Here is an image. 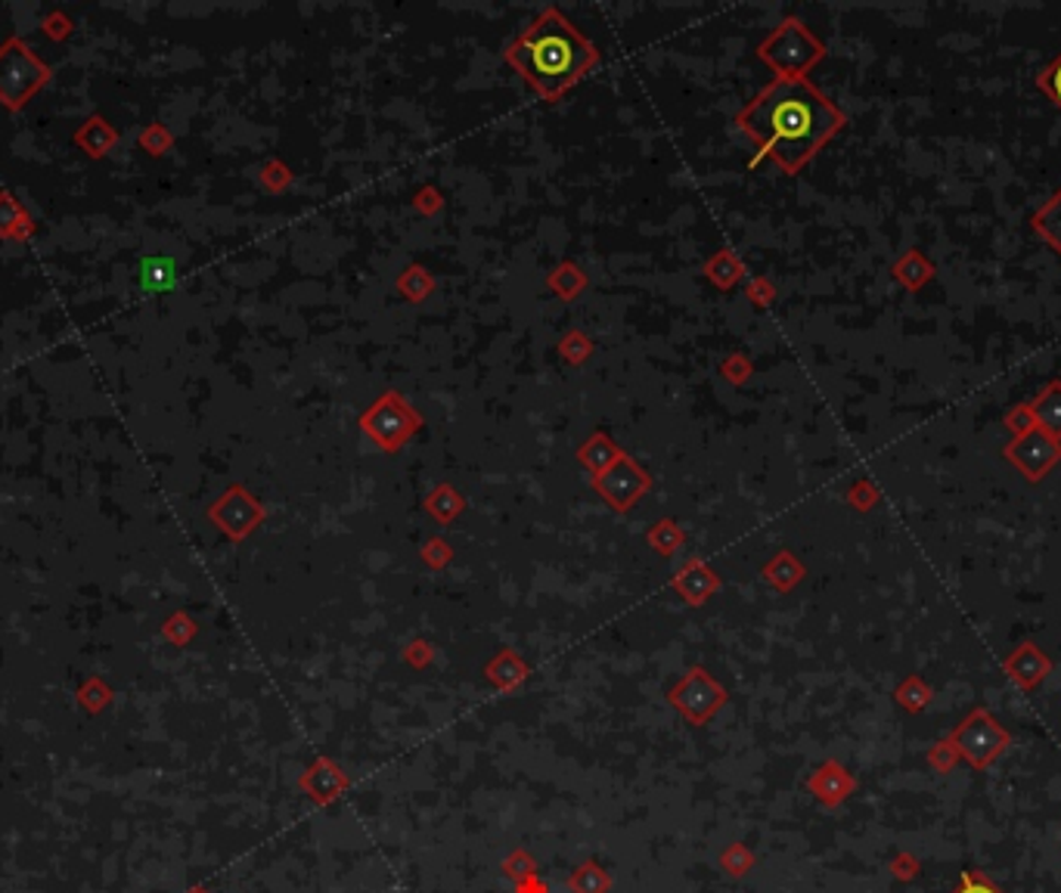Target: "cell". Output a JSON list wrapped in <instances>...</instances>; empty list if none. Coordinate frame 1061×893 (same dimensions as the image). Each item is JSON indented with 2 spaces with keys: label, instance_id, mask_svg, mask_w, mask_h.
I'll list each match as a JSON object with an SVG mask.
<instances>
[{
  "label": "cell",
  "instance_id": "cell-28",
  "mask_svg": "<svg viewBox=\"0 0 1061 893\" xmlns=\"http://www.w3.org/2000/svg\"><path fill=\"white\" fill-rule=\"evenodd\" d=\"M549 286L562 295V298H571L578 289H584V274H578L571 264H566V267H559L556 274L549 276Z\"/></svg>",
  "mask_w": 1061,
  "mask_h": 893
},
{
  "label": "cell",
  "instance_id": "cell-32",
  "mask_svg": "<svg viewBox=\"0 0 1061 893\" xmlns=\"http://www.w3.org/2000/svg\"><path fill=\"white\" fill-rule=\"evenodd\" d=\"M956 747L950 745V739L947 742H937V745L932 747V754H928V760H932V766L937 769V772H950L952 769V764H956Z\"/></svg>",
  "mask_w": 1061,
  "mask_h": 893
},
{
  "label": "cell",
  "instance_id": "cell-37",
  "mask_svg": "<svg viewBox=\"0 0 1061 893\" xmlns=\"http://www.w3.org/2000/svg\"><path fill=\"white\" fill-rule=\"evenodd\" d=\"M181 620H186V618H183V615H178V618H174V623H168V627H166V633H168V637L178 639V642H186V639H190V633H193V627H190V623H181Z\"/></svg>",
  "mask_w": 1061,
  "mask_h": 893
},
{
  "label": "cell",
  "instance_id": "cell-30",
  "mask_svg": "<svg viewBox=\"0 0 1061 893\" xmlns=\"http://www.w3.org/2000/svg\"><path fill=\"white\" fill-rule=\"evenodd\" d=\"M952 893H1003V891H1000L990 878H984L981 872H974V869H971V872H966V875L959 878V888H956Z\"/></svg>",
  "mask_w": 1061,
  "mask_h": 893
},
{
  "label": "cell",
  "instance_id": "cell-17",
  "mask_svg": "<svg viewBox=\"0 0 1061 893\" xmlns=\"http://www.w3.org/2000/svg\"><path fill=\"white\" fill-rule=\"evenodd\" d=\"M568 893H608L612 891V875L596 859H584L571 875H568Z\"/></svg>",
  "mask_w": 1061,
  "mask_h": 893
},
{
  "label": "cell",
  "instance_id": "cell-8",
  "mask_svg": "<svg viewBox=\"0 0 1061 893\" xmlns=\"http://www.w3.org/2000/svg\"><path fill=\"white\" fill-rule=\"evenodd\" d=\"M649 484H652V478L642 472L630 456H621L618 462H612L603 474H593L596 493L618 512L634 510L640 503L642 493L649 491Z\"/></svg>",
  "mask_w": 1061,
  "mask_h": 893
},
{
  "label": "cell",
  "instance_id": "cell-29",
  "mask_svg": "<svg viewBox=\"0 0 1061 893\" xmlns=\"http://www.w3.org/2000/svg\"><path fill=\"white\" fill-rule=\"evenodd\" d=\"M1006 428L1018 438V435H1027L1030 428H1037V420H1034V413H1030V403H1018V407H1012L1006 413Z\"/></svg>",
  "mask_w": 1061,
  "mask_h": 893
},
{
  "label": "cell",
  "instance_id": "cell-6",
  "mask_svg": "<svg viewBox=\"0 0 1061 893\" xmlns=\"http://www.w3.org/2000/svg\"><path fill=\"white\" fill-rule=\"evenodd\" d=\"M361 425L379 447H385L388 454H395V450H401L403 440H410V435L420 428V416L401 401V394L388 391L366 410Z\"/></svg>",
  "mask_w": 1061,
  "mask_h": 893
},
{
  "label": "cell",
  "instance_id": "cell-18",
  "mask_svg": "<svg viewBox=\"0 0 1061 893\" xmlns=\"http://www.w3.org/2000/svg\"><path fill=\"white\" fill-rule=\"evenodd\" d=\"M621 447H615V440L612 438H605L603 432H596L593 438L586 440L584 447H581V454H578V459L584 462L586 469L593 474H603L612 462H618L621 459Z\"/></svg>",
  "mask_w": 1061,
  "mask_h": 893
},
{
  "label": "cell",
  "instance_id": "cell-23",
  "mask_svg": "<svg viewBox=\"0 0 1061 893\" xmlns=\"http://www.w3.org/2000/svg\"><path fill=\"white\" fill-rule=\"evenodd\" d=\"M425 506H429V512L438 518L441 525H450V518L463 510V500H459V493H454L450 488H438L435 496H429V503H425Z\"/></svg>",
  "mask_w": 1061,
  "mask_h": 893
},
{
  "label": "cell",
  "instance_id": "cell-31",
  "mask_svg": "<svg viewBox=\"0 0 1061 893\" xmlns=\"http://www.w3.org/2000/svg\"><path fill=\"white\" fill-rule=\"evenodd\" d=\"M106 701H110V689H106L103 683H88V686L81 689V705H84L91 713L103 711V708H106Z\"/></svg>",
  "mask_w": 1061,
  "mask_h": 893
},
{
  "label": "cell",
  "instance_id": "cell-16",
  "mask_svg": "<svg viewBox=\"0 0 1061 893\" xmlns=\"http://www.w3.org/2000/svg\"><path fill=\"white\" fill-rule=\"evenodd\" d=\"M1030 224H1034V233L1043 239L1056 255H1061V186L1052 193V199L1030 218Z\"/></svg>",
  "mask_w": 1061,
  "mask_h": 893
},
{
  "label": "cell",
  "instance_id": "cell-4",
  "mask_svg": "<svg viewBox=\"0 0 1061 893\" xmlns=\"http://www.w3.org/2000/svg\"><path fill=\"white\" fill-rule=\"evenodd\" d=\"M956 754H962L974 769H988L1008 745V732L996 723L990 711H971L950 735Z\"/></svg>",
  "mask_w": 1061,
  "mask_h": 893
},
{
  "label": "cell",
  "instance_id": "cell-36",
  "mask_svg": "<svg viewBox=\"0 0 1061 893\" xmlns=\"http://www.w3.org/2000/svg\"><path fill=\"white\" fill-rule=\"evenodd\" d=\"M513 888L515 893H549V884L540 878V872H537V875L522 878V881H515Z\"/></svg>",
  "mask_w": 1061,
  "mask_h": 893
},
{
  "label": "cell",
  "instance_id": "cell-19",
  "mask_svg": "<svg viewBox=\"0 0 1061 893\" xmlns=\"http://www.w3.org/2000/svg\"><path fill=\"white\" fill-rule=\"evenodd\" d=\"M764 577H767L769 584L776 586L779 593H788L791 586L805 577V565H801L791 552H779V556L764 568Z\"/></svg>",
  "mask_w": 1061,
  "mask_h": 893
},
{
  "label": "cell",
  "instance_id": "cell-21",
  "mask_svg": "<svg viewBox=\"0 0 1061 893\" xmlns=\"http://www.w3.org/2000/svg\"><path fill=\"white\" fill-rule=\"evenodd\" d=\"M894 698L906 708V711H922V708H928V701H932V689H928V683L922 679V676H906L900 686H897V692H894Z\"/></svg>",
  "mask_w": 1061,
  "mask_h": 893
},
{
  "label": "cell",
  "instance_id": "cell-15",
  "mask_svg": "<svg viewBox=\"0 0 1061 893\" xmlns=\"http://www.w3.org/2000/svg\"><path fill=\"white\" fill-rule=\"evenodd\" d=\"M894 276L910 289V293H919L925 283H932L934 279V264L928 261V257L922 255V252H915V249H910V252H903V255L897 257L894 261Z\"/></svg>",
  "mask_w": 1061,
  "mask_h": 893
},
{
  "label": "cell",
  "instance_id": "cell-22",
  "mask_svg": "<svg viewBox=\"0 0 1061 893\" xmlns=\"http://www.w3.org/2000/svg\"><path fill=\"white\" fill-rule=\"evenodd\" d=\"M500 872H503V878H506V881H513V884H515V881H522V878L537 875V859L530 857L525 847H515L513 854L503 859Z\"/></svg>",
  "mask_w": 1061,
  "mask_h": 893
},
{
  "label": "cell",
  "instance_id": "cell-2",
  "mask_svg": "<svg viewBox=\"0 0 1061 893\" xmlns=\"http://www.w3.org/2000/svg\"><path fill=\"white\" fill-rule=\"evenodd\" d=\"M503 56L547 103L559 100L600 62V50L556 7L528 22Z\"/></svg>",
  "mask_w": 1061,
  "mask_h": 893
},
{
  "label": "cell",
  "instance_id": "cell-12",
  "mask_svg": "<svg viewBox=\"0 0 1061 893\" xmlns=\"http://www.w3.org/2000/svg\"><path fill=\"white\" fill-rule=\"evenodd\" d=\"M1049 671H1052V661L1040 652V645H1037V642H1025V645H1018V649L1006 657V674L1012 676L1018 686H1025V689L1040 686L1046 676H1049Z\"/></svg>",
  "mask_w": 1061,
  "mask_h": 893
},
{
  "label": "cell",
  "instance_id": "cell-10",
  "mask_svg": "<svg viewBox=\"0 0 1061 893\" xmlns=\"http://www.w3.org/2000/svg\"><path fill=\"white\" fill-rule=\"evenodd\" d=\"M807 791L823 806H842L857 791V779L838 760H825L807 776Z\"/></svg>",
  "mask_w": 1061,
  "mask_h": 893
},
{
  "label": "cell",
  "instance_id": "cell-33",
  "mask_svg": "<svg viewBox=\"0 0 1061 893\" xmlns=\"http://www.w3.org/2000/svg\"><path fill=\"white\" fill-rule=\"evenodd\" d=\"M847 500H851V506H857V510H872V506L879 503V491H876L869 481H860V484H854V488H851Z\"/></svg>",
  "mask_w": 1061,
  "mask_h": 893
},
{
  "label": "cell",
  "instance_id": "cell-34",
  "mask_svg": "<svg viewBox=\"0 0 1061 893\" xmlns=\"http://www.w3.org/2000/svg\"><path fill=\"white\" fill-rule=\"evenodd\" d=\"M447 559H450V549H447L444 540H432V543H425V549H422V562L425 565L441 568L447 565Z\"/></svg>",
  "mask_w": 1061,
  "mask_h": 893
},
{
  "label": "cell",
  "instance_id": "cell-24",
  "mask_svg": "<svg viewBox=\"0 0 1061 893\" xmlns=\"http://www.w3.org/2000/svg\"><path fill=\"white\" fill-rule=\"evenodd\" d=\"M649 543L659 549L661 556H671V552H677V547L683 543V530H680L671 518H664L659 528L649 530Z\"/></svg>",
  "mask_w": 1061,
  "mask_h": 893
},
{
  "label": "cell",
  "instance_id": "cell-25",
  "mask_svg": "<svg viewBox=\"0 0 1061 893\" xmlns=\"http://www.w3.org/2000/svg\"><path fill=\"white\" fill-rule=\"evenodd\" d=\"M708 276H711L714 283L720 286V289H727V286H732L735 279H739V264H735V257L730 255V252H720V255H714L711 261H708Z\"/></svg>",
  "mask_w": 1061,
  "mask_h": 893
},
{
  "label": "cell",
  "instance_id": "cell-3",
  "mask_svg": "<svg viewBox=\"0 0 1061 893\" xmlns=\"http://www.w3.org/2000/svg\"><path fill=\"white\" fill-rule=\"evenodd\" d=\"M757 54L773 72H779V78H805V72L823 59L825 47L807 32L805 22L786 19L779 28L769 32Z\"/></svg>",
  "mask_w": 1061,
  "mask_h": 893
},
{
  "label": "cell",
  "instance_id": "cell-35",
  "mask_svg": "<svg viewBox=\"0 0 1061 893\" xmlns=\"http://www.w3.org/2000/svg\"><path fill=\"white\" fill-rule=\"evenodd\" d=\"M432 657H435L432 645H425V642H420V639H417L413 645H407V649H403V661H407V664H413V667H425Z\"/></svg>",
  "mask_w": 1061,
  "mask_h": 893
},
{
  "label": "cell",
  "instance_id": "cell-5",
  "mask_svg": "<svg viewBox=\"0 0 1061 893\" xmlns=\"http://www.w3.org/2000/svg\"><path fill=\"white\" fill-rule=\"evenodd\" d=\"M727 689L714 679L705 667H689V674L680 679L677 686L668 692L671 708L689 723V726H705L714 713L727 705Z\"/></svg>",
  "mask_w": 1061,
  "mask_h": 893
},
{
  "label": "cell",
  "instance_id": "cell-13",
  "mask_svg": "<svg viewBox=\"0 0 1061 893\" xmlns=\"http://www.w3.org/2000/svg\"><path fill=\"white\" fill-rule=\"evenodd\" d=\"M1030 413L1037 420V428L1061 440V379H1052L1043 391L1030 401Z\"/></svg>",
  "mask_w": 1061,
  "mask_h": 893
},
{
  "label": "cell",
  "instance_id": "cell-14",
  "mask_svg": "<svg viewBox=\"0 0 1061 893\" xmlns=\"http://www.w3.org/2000/svg\"><path fill=\"white\" fill-rule=\"evenodd\" d=\"M528 676V664L515 655L513 649H503L500 655L488 664V679L494 683L500 692H513L515 686H522Z\"/></svg>",
  "mask_w": 1061,
  "mask_h": 893
},
{
  "label": "cell",
  "instance_id": "cell-9",
  "mask_svg": "<svg viewBox=\"0 0 1061 893\" xmlns=\"http://www.w3.org/2000/svg\"><path fill=\"white\" fill-rule=\"evenodd\" d=\"M351 788L349 772L342 766L330 760V757H317L301 776H298V791L308 794V801L317 806H330L332 801H339Z\"/></svg>",
  "mask_w": 1061,
  "mask_h": 893
},
{
  "label": "cell",
  "instance_id": "cell-38",
  "mask_svg": "<svg viewBox=\"0 0 1061 893\" xmlns=\"http://www.w3.org/2000/svg\"><path fill=\"white\" fill-rule=\"evenodd\" d=\"M186 893H212V891H208V888H202V884H196V888H190Z\"/></svg>",
  "mask_w": 1061,
  "mask_h": 893
},
{
  "label": "cell",
  "instance_id": "cell-1",
  "mask_svg": "<svg viewBox=\"0 0 1061 893\" xmlns=\"http://www.w3.org/2000/svg\"><path fill=\"white\" fill-rule=\"evenodd\" d=\"M735 125L786 174H798L844 128V115L807 78H776L735 115Z\"/></svg>",
  "mask_w": 1061,
  "mask_h": 893
},
{
  "label": "cell",
  "instance_id": "cell-26",
  "mask_svg": "<svg viewBox=\"0 0 1061 893\" xmlns=\"http://www.w3.org/2000/svg\"><path fill=\"white\" fill-rule=\"evenodd\" d=\"M398 289H401L410 301H422V298L429 295V289H432V276L425 274L422 267H410V271H403V276L398 279Z\"/></svg>",
  "mask_w": 1061,
  "mask_h": 893
},
{
  "label": "cell",
  "instance_id": "cell-11",
  "mask_svg": "<svg viewBox=\"0 0 1061 893\" xmlns=\"http://www.w3.org/2000/svg\"><path fill=\"white\" fill-rule=\"evenodd\" d=\"M674 589H677L683 602L689 605H705L714 593L720 589V577L714 574L711 565H705L701 559H689L686 565L680 568V574L674 577Z\"/></svg>",
  "mask_w": 1061,
  "mask_h": 893
},
{
  "label": "cell",
  "instance_id": "cell-27",
  "mask_svg": "<svg viewBox=\"0 0 1061 893\" xmlns=\"http://www.w3.org/2000/svg\"><path fill=\"white\" fill-rule=\"evenodd\" d=\"M1037 88H1040V91H1043L1046 96H1049V100H1052V103L1061 110V54L1046 66L1043 72L1037 75Z\"/></svg>",
  "mask_w": 1061,
  "mask_h": 893
},
{
  "label": "cell",
  "instance_id": "cell-20",
  "mask_svg": "<svg viewBox=\"0 0 1061 893\" xmlns=\"http://www.w3.org/2000/svg\"><path fill=\"white\" fill-rule=\"evenodd\" d=\"M754 862H757V857L751 854V847L742 844V840H732L730 847L720 854V869L730 878H745L754 869Z\"/></svg>",
  "mask_w": 1061,
  "mask_h": 893
},
{
  "label": "cell",
  "instance_id": "cell-7",
  "mask_svg": "<svg viewBox=\"0 0 1061 893\" xmlns=\"http://www.w3.org/2000/svg\"><path fill=\"white\" fill-rule=\"evenodd\" d=\"M1003 456L1008 462L1025 474L1027 481H1043L1046 474L1052 472L1061 462V440L1046 435L1043 428H1030L1027 435L1012 438L1003 447Z\"/></svg>",
  "mask_w": 1061,
  "mask_h": 893
}]
</instances>
